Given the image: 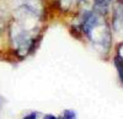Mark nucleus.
I'll return each instance as SVG.
<instances>
[{"mask_svg":"<svg viewBox=\"0 0 123 119\" xmlns=\"http://www.w3.org/2000/svg\"><path fill=\"white\" fill-rule=\"evenodd\" d=\"M43 119H60V118H57V117H54L52 114H47V115H44Z\"/></svg>","mask_w":123,"mask_h":119,"instance_id":"obj_6","label":"nucleus"},{"mask_svg":"<svg viewBox=\"0 0 123 119\" xmlns=\"http://www.w3.org/2000/svg\"><path fill=\"white\" fill-rule=\"evenodd\" d=\"M115 65L117 68V71H118V75H119V79L123 84V59L121 57H116L115 58Z\"/></svg>","mask_w":123,"mask_h":119,"instance_id":"obj_2","label":"nucleus"},{"mask_svg":"<svg viewBox=\"0 0 123 119\" xmlns=\"http://www.w3.org/2000/svg\"><path fill=\"white\" fill-rule=\"evenodd\" d=\"M24 119H37V113H31V114H28V115H26Z\"/></svg>","mask_w":123,"mask_h":119,"instance_id":"obj_5","label":"nucleus"},{"mask_svg":"<svg viewBox=\"0 0 123 119\" xmlns=\"http://www.w3.org/2000/svg\"><path fill=\"white\" fill-rule=\"evenodd\" d=\"M60 119H76V114L74 111H65Z\"/></svg>","mask_w":123,"mask_h":119,"instance_id":"obj_3","label":"nucleus"},{"mask_svg":"<svg viewBox=\"0 0 123 119\" xmlns=\"http://www.w3.org/2000/svg\"><path fill=\"white\" fill-rule=\"evenodd\" d=\"M95 1H96V4L98 5V6H107L111 1H112V0H95Z\"/></svg>","mask_w":123,"mask_h":119,"instance_id":"obj_4","label":"nucleus"},{"mask_svg":"<svg viewBox=\"0 0 123 119\" xmlns=\"http://www.w3.org/2000/svg\"><path fill=\"white\" fill-rule=\"evenodd\" d=\"M113 28L116 32L123 31V1L117 3L115 7V14H113Z\"/></svg>","mask_w":123,"mask_h":119,"instance_id":"obj_1","label":"nucleus"}]
</instances>
